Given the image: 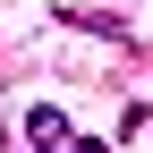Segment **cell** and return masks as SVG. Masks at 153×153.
Masks as SVG:
<instances>
[{
  "mask_svg": "<svg viewBox=\"0 0 153 153\" xmlns=\"http://www.w3.org/2000/svg\"><path fill=\"white\" fill-rule=\"evenodd\" d=\"M68 136H76V128H68L60 102H34V111H26V145H34V153H68Z\"/></svg>",
  "mask_w": 153,
  "mask_h": 153,
  "instance_id": "6da1fadb",
  "label": "cell"
},
{
  "mask_svg": "<svg viewBox=\"0 0 153 153\" xmlns=\"http://www.w3.org/2000/svg\"><path fill=\"white\" fill-rule=\"evenodd\" d=\"M68 153H111V145H102V136H68Z\"/></svg>",
  "mask_w": 153,
  "mask_h": 153,
  "instance_id": "7a4b0ae2",
  "label": "cell"
},
{
  "mask_svg": "<svg viewBox=\"0 0 153 153\" xmlns=\"http://www.w3.org/2000/svg\"><path fill=\"white\" fill-rule=\"evenodd\" d=\"M145 128H153V119H145Z\"/></svg>",
  "mask_w": 153,
  "mask_h": 153,
  "instance_id": "3957f363",
  "label": "cell"
}]
</instances>
